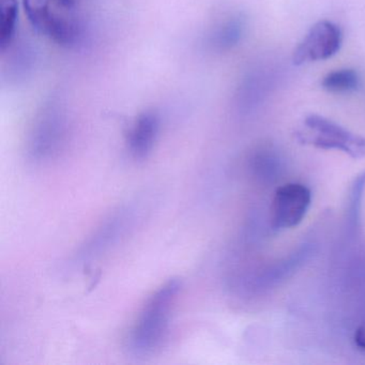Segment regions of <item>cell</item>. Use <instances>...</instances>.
Here are the masks:
<instances>
[{
    "mask_svg": "<svg viewBox=\"0 0 365 365\" xmlns=\"http://www.w3.org/2000/svg\"><path fill=\"white\" fill-rule=\"evenodd\" d=\"M67 121L58 106H46L34 123L27 140V157L46 163L58 155L65 144Z\"/></svg>",
    "mask_w": 365,
    "mask_h": 365,
    "instance_id": "cell-5",
    "label": "cell"
},
{
    "mask_svg": "<svg viewBox=\"0 0 365 365\" xmlns=\"http://www.w3.org/2000/svg\"><path fill=\"white\" fill-rule=\"evenodd\" d=\"M23 8L31 26L51 41L70 48L80 40L82 29L74 10L59 0H23Z\"/></svg>",
    "mask_w": 365,
    "mask_h": 365,
    "instance_id": "cell-3",
    "label": "cell"
},
{
    "mask_svg": "<svg viewBox=\"0 0 365 365\" xmlns=\"http://www.w3.org/2000/svg\"><path fill=\"white\" fill-rule=\"evenodd\" d=\"M311 204V190L302 183H285L277 187L270 211L273 230H288L298 226L307 215Z\"/></svg>",
    "mask_w": 365,
    "mask_h": 365,
    "instance_id": "cell-6",
    "label": "cell"
},
{
    "mask_svg": "<svg viewBox=\"0 0 365 365\" xmlns=\"http://www.w3.org/2000/svg\"><path fill=\"white\" fill-rule=\"evenodd\" d=\"M365 191V172L359 175L352 185L350 191L349 204H348V224L350 228H356L360 220L361 206H362L363 193Z\"/></svg>",
    "mask_w": 365,
    "mask_h": 365,
    "instance_id": "cell-12",
    "label": "cell"
},
{
    "mask_svg": "<svg viewBox=\"0 0 365 365\" xmlns=\"http://www.w3.org/2000/svg\"><path fill=\"white\" fill-rule=\"evenodd\" d=\"M341 42L343 34L335 23L319 21L312 26L294 50L292 55L294 65H307L331 58L339 52Z\"/></svg>",
    "mask_w": 365,
    "mask_h": 365,
    "instance_id": "cell-7",
    "label": "cell"
},
{
    "mask_svg": "<svg viewBox=\"0 0 365 365\" xmlns=\"http://www.w3.org/2000/svg\"><path fill=\"white\" fill-rule=\"evenodd\" d=\"M245 24L241 18L234 16L221 23L211 34L210 46L217 51H227L237 46L242 38Z\"/></svg>",
    "mask_w": 365,
    "mask_h": 365,
    "instance_id": "cell-9",
    "label": "cell"
},
{
    "mask_svg": "<svg viewBox=\"0 0 365 365\" xmlns=\"http://www.w3.org/2000/svg\"><path fill=\"white\" fill-rule=\"evenodd\" d=\"M354 344L359 349L365 351V322L356 328L354 335Z\"/></svg>",
    "mask_w": 365,
    "mask_h": 365,
    "instance_id": "cell-13",
    "label": "cell"
},
{
    "mask_svg": "<svg viewBox=\"0 0 365 365\" xmlns=\"http://www.w3.org/2000/svg\"><path fill=\"white\" fill-rule=\"evenodd\" d=\"M65 7L69 8V9H76V5H78L80 0H59Z\"/></svg>",
    "mask_w": 365,
    "mask_h": 365,
    "instance_id": "cell-14",
    "label": "cell"
},
{
    "mask_svg": "<svg viewBox=\"0 0 365 365\" xmlns=\"http://www.w3.org/2000/svg\"><path fill=\"white\" fill-rule=\"evenodd\" d=\"M360 86V76L356 70L339 69L329 72L322 81V87L331 93H349Z\"/></svg>",
    "mask_w": 365,
    "mask_h": 365,
    "instance_id": "cell-11",
    "label": "cell"
},
{
    "mask_svg": "<svg viewBox=\"0 0 365 365\" xmlns=\"http://www.w3.org/2000/svg\"><path fill=\"white\" fill-rule=\"evenodd\" d=\"M20 4L19 0L0 1V50L5 52L14 41L18 24Z\"/></svg>",
    "mask_w": 365,
    "mask_h": 365,
    "instance_id": "cell-10",
    "label": "cell"
},
{
    "mask_svg": "<svg viewBox=\"0 0 365 365\" xmlns=\"http://www.w3.org/2000/svg\"><path fill=\"white\" fill-rule=\"evenodd\" d=\"M160 132V116L153 110H145L136 117L130 130L128 146L135 160H144L150 155Z\"/></svg>",
    "mask_w": 365,
    "mask_h": 365,
    "instance_id": "cell-8",
    "label": "cell"
},
{
    "mask_svg": "<svg viewBox=\"0 0 365 365\" xmlns=\"http://www.w3.org/2000/svg\"><path fill=\"white\" fill-rule=\"evenodd\" d=\"M145 211L146 207L140 200H132L113 211L83 243L78 252V262H93L117 247L135 230Z\"/></svg>",
    "mask_w": 365,
    "mask_h": 365,
    "instance_id": "cell-2",
    "label": "cell"
},
{
    "mask_svg": "<svg viewBox=\"0 0 365 365\" xmlns=\"http://www.w3.org/2000/svg\"><path fill=\"white\" fill-rule=\"evenodd\" d=\"M180 290L181 282L173 279L149 297L128 336V349L134 356H149L163 345Z\"/></svg>",
    "mask_w": 365,
    "mask_h": 365,
    "instance_id": "cell-1",
    "label": "cell"
},
{
    "mask_svg": "<svg viewBox=\"0 0 365 365\" xmlns=\"http://www.w3.org/2000/svg\"><path fill=\"white\" fill-rule=\"evenodd\" d=\"M296 138L301 144L315 148L341 151L352 159L365 158V136L354 133L320 115H307L302 129L296 132Z\"/></svg>",
    "mask_w": 365,
    "mask_h": 365,
    "instance_id": "cell-4",
    "label": "cell"
}]
</instances>
